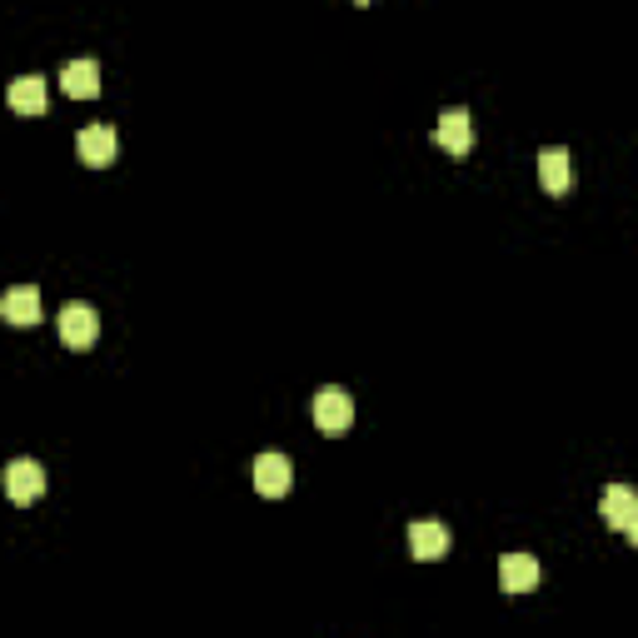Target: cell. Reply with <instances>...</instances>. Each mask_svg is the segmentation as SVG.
Returning a JSON list of instances; mask_svg holds the SVG:
<instances>
[{
    "label": "cell",
    "instance_id": "1",
    "mask_svg": "<svg viewBox=\"0 0 638 638\" xmlns=\"http://www.w3.org/2000/svg\"><path fill=\"white\" fill-rule=\"evenodd\" d=\"M315 425L324 429V434H344V429L355 425V400H349L340 384L319 390V394H315Z\"/></svg>",
    "mask_w": 638,
    "mask_h": 638
},
{
    "label": "cell",
    "instance_id": "2",
    "mask_svg": "<svg viewBox=\"0 0 638 638\" xmlns=\"http://www.w3.org/2000/svg\"><path fill=\"white\" fill-rule=\"evenodd\" d=\"M56 324H60V340L71 344V349H90L95 334H100V315L90 305H65Z\"/></svg>",
    "mask_w": 638,
    "mask_h": 638
},
{
    "label": "cell",
    "instance_id": "3",
    "mask_svg": "<svg viewBox=\"0 0 638 638\" xmlns=\"http://www.w3.org/2000/svg\"><path fill=\"white\" fill-rule=\"evenodd\" d=\"M5 494H11V504H36L46 494V469L36 459H15L5 469Z\"/></svg>",
    "mask_w": 638,
    "mask_h": 638
},
{
    "label": "cell",
    "instance_id": "4",
    "mask_svg": "<svg viewBox=\"0 0 638 638\" xmlns=\"http://www.w3.org/2000/svg\"><path fill=\"white\" fill-rule=\"evenodd\" d=\"M450 529L439 519H419V524H409V554L419 559V564H434V559H444L450 554Z\"/></svg>",
    "mask_w": 638,
    "mask_h": 638
},
{
    "label": "cell",
    "instance_id": "5",
    "mask_svg": "<svg viewBox=\"0 0 638 638\" xmlns=\"http://www.w3.org/2000/svg\"><path fill=\"white\" fill-rule=\"evenodd\" d=\"M290 484H295V464L284 459V454H260V459H255V489H260L265 499H284Z\"/></svg>",
    "mask_w": 638,
    "mask_h": 638
},
{
    "label": "cell",
    "instance_id": "6",
    "mask_svg": "<svg viewBox=\"0 0 638 638\" xmlns=\"http://www.w3.org/2000/svg\"><path fill=\"white\" fill-rule=\"evenodd\" d=\"M115 131H110V125H85L81 135H75V155H81L85 165L90 170H106L110 160H115Z\"/></svg>",
    "mask_w": 638,
    "mask_h": 638
},
{
    "label": "cell",
    "instance_id": "7",
    "mask_svg": "<svg viewBox=\"0 0 638 638\" xmlns=\"http://www.w3.org/2000/svg\"><path fill=\"white\" fill-rule=\"evenodd\" d=\"M469 140H474L469 110H444V115H439V125H434V145H439V150L454 155V160H464V155H469Z\"/></svg>",
    "mask_w": 638,
    "mask_h": 638
},
{
    "label": "cell",
    "instance_id": "8",
    "mask_svg": "<svg viewBox=\"0 0 638 638\" xmlns=\"http://www.w3.org/2000/svg\"><path fill=\"white\" fill-rule=\"evenodd\" d=\"M634 514H638V494H634V489H628V484H609V489H603L599 519L609 524V529L628 533V524H634Z\"/></svg>",
    "mask_w": 638,
    "mask_h": 638
},
{
    "label": "cell",
    "instance_id": "9",
    "mask_svg": "<svg viewBox=\"0 0 638 638\" xmlns=\"http://www.w3.org/2000/svg\"><path fill=\"white\" fill-rule=\"evenodd\" d=\"M0 315L11 319L15 330H30V324H40V290H30V284H15L11 295L0 299Z\"/></svg>",
    "mask_w": 638,
    "mask_h": 638
},
{
    "label": "cell",
    "instance_id": "10",
    "mask_svg": "<svg viewBox=\"0 0 638 638\" xmlns=\"http://www.w3.org/2000/svg\"><path fill=\"white\" fill-rule=\"evenodd\" d=\"M499 584H504V593H529L533 584H539V559L504 554L499 559Z\"/></svg>",
    "mask_w": 638,
    "mask_h": 638
},
{
    "label": "cell",
    "instance_id": "11",
    "mask_svg": "<svg viewBox=\"0 0 638 638\" xmlns=\"http://www.w3.org/2000/svg\"><path fill=\"white\" fill-rule=\"evenodd\" d=\"M60 85H65V95H75V100H95V95H100V65H95V60H71V65L60 71Z\"/></svg>",
    "mask_w": 638,
    "mask_h": 638
},
{
    "label": "cell",
    "instance_id": "12",
    "mask_svg": "<svg viewBox=\"0 0 638 638\" xmlns=\"http://www.w3.org/2000/svg\"><path fill=\"white\" fill-rule=\"evenodd\" d=\"M11 110L15 115H46V81L40 75H21V81H11Z\"/></svg>",
    "mask_w": 638,
    "mask_h": 638
},
{
    "label": "cell",
    "instance_id": "13",
    "mask_svg": "<svg viewBox=\"0 0 638 638\" xmlns=\"http://www.w3.org/2000/svg\"><path fill=\"white\" fill-rule=\"evenodd\" d=\"M539 180H544L549 195H559V200H564L568 185H574V170H568V150H544V155H539Z\"/></svg>",
    "mask_w": 638,
    "mask_h": 638
},
{
    "label": "cell",
    "instance_id": "14",
    "mask_svg": "<svg viewBox=\"0 0 638 638\" xmlns=\"http://www.w3.org/2000/svg\"><path fill=\"white\" fill-rule=\"evenodd\" d=\"M628 539H634V544H638V514H634V524H628Z\"/></svg>",
    "mask_w": 638,
    "mask_h": 638
},
{
    "label": "cell",
    "instance_id": "15",
    "mask_svg": "<svg viewBox=\"0 0 638 638\" xmlns=\"http://www.w3.org/2000/svg\"><path fill=\"white\" fill-rule=\"evenodd\" d=\"M355 5H375V0H355Z\"/></svg>",
    "mask_w": 638,
    "mask_h": 638
}]
</instances>
